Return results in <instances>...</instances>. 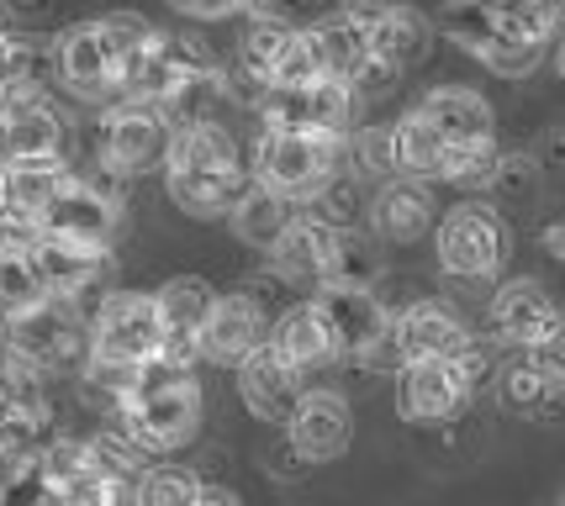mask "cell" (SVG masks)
<instances>
[{"label": "cell", "instance_id": "cell-19", "mask_svg": "<svg viewBox=\"0 0 565 506\" xmlns=\"http://www.w3.org/2000/svg\"><path fill=\"white\" fill-rule=\"evenodd\" d=\"M270 354L291 369L296 380L322 375L328 364H344L339 359V343H333V333H328V322H322L312 295L296 301V306H286V312L270 322Z\"/></svg>", "mask_w": 565, "mask_h": 506}, {"label": "cell", "instance_id": "cell-6", "mask_svg": "<svg viewBox=\"0 0 565 506\" xmlns=\"http://www.w3.org/2000/svg\"><path fill=\"white\" fill-rule=\"evenodd\" d=\"M164 354V322L153 306V290H111L90 312V359L132 364L143 369Z\"/></svg>", "mask_w": 565, "mask_h": 506}, {"label": "cell", "instance_id": "cell-8", "mask_svg": "<svg viewBox=\"0 0 565 506\" xmlns=\"http://www.w3.org/2000/svg\"><path fill=\"white\" fill-rule=\"evenodd\" d=\"M259 121L270 132H328V138H349L354 132V111L360 100L344 79H318V85H265L259 96Z\"/></svg>", "mask_w": 565, "mask_h": 506}, {"label": "cell", "instance_id": "cell-47", "mask_svg": "<svg viewBox=\"0 0 565 506\" xmlns=\"http://www.w3.org/2000/svg\"><path fill=\"white\" fill-rule=\"evenodd\" d=\"M470 6H476L492 26H508V22H518L523 11H534V0H470Z\"/></svg>", "mask_w": 565, "mask_h": 506}, {"label": "cell", "instance_id": "cell-4", "mask_svg": "<svg viewBox=\"0 0 565 506\" xmlns=\"http://www.w3.org/2000/svg\"><path fill=\"white\" fill-rule=\"evenodd\" d=\"M6 354L32 364V369H43V375L85 369L90 364V322L79 316L74 301L43 295V301H32V306L6 316Z\"/></svg>", "mask_w": 565, "mask_h": 506}, {"label": "cell", "instance_id": "cell-28", "mask_svg": "<svg viewBox=\"0 0 565 506\" xmlns=\"http://www.w3.org/2000/svg\"><path fill=\"white\" fill-rule=\"evenodd\" d=\"M428 49H434V22L418 17L413 6L381 17V22H370V53H375L381 64H392L396 74L418 69L423 58H428Z\"/></svg>", "mask_w": 565, "mask_h": 506}, {"label": "cell", "instance_id": "cell-58", "mask_svg": "<svg viewBox=\"0 0 565 506\" xmlns=\"http://www.w3.org/2000/svg\"><path fill=\"white\" fill-rule=\"evenodd\" d=\"M561 132H565V127H561Z\"/></svg>", "mask_w": 565, "mask_h": 506}, {"label": "cell", "instance_id": "cell-57", "mask_svg": "<svg viewBox=\"0 0 565 506\" xmlns=\"http://www.w3.org/2000/svg\"><path fill=\"white\" fill-rule=\"evenodd\" d=\"M0 343H6V312H0Z\"/></svg>", "mask_w": 565, "mask_h": 506}, {"label": "cell", "instance_id": "cell-51", "mask_svg": "<svg viewBox=\"0 0 565 506\" xmlns=\"http://www.w3.org/2000/svg\"><path fill=\"white\" fill-rule=\"evenodd\" d=\"M534 11H540V17L555 26V32L565 26V0H534Z\"/></svg>", "mask_w": 565, "mask_h": 506}, {"label": "cell", "instance_id": "cell-12", "mask_svg": "<svg viewBox=\"0 0 565 506\" xmlns=\"http://www.w3.org/2000/svg\"><path fill=\"white\" fill-rule=\"evenodd\" d=\"M26 259H32L38 280H43V295H58V301H74V306H79V301L106 280V269H111V248L74 243V238H53V233H32Z\"/></svg>", "mask_w": 565, "mask_h": 506}, {"label": "cell", "instance_id": "cell-43", "mask_svg": "<svg viewBox=\"0 0 565 506\" xmlns=\"http://www.w3.org/2000/svg\"><path fill=\"white\" fill-rule=\"evenodd\" d=\"M265 475L270 481H280V485H291V481H307L312 475V464H307V454L296 449L291 438H286V428L265 443Z\"/></svg>", "mask_w": 565, "mask_h": 506}, {"label": "cell", "instance_id": "cell-42", "mask_svg": "<svg viewBox=\"0 0 565 506\" xmlns=\"http://www.w3.org/2000/svg\"><path fill=\"white\" fill-rule=\"evenodd\" d=\"M49 496H53V485L38 454H22L6 470V481H0V506H49Z\"/></svg>", "mask_w": 565, "mask_h": 506}, {"label": "cell", "instance_id": "cell-23", "mask_svg": "<svg viewBox=\"0 0 565 506\" xmlns=\"http://www.w3.org/2000/svg\"><path fill=\"white\" fill-rule=\"evenodd\" d=\"M339 238L344 233H333L328 222L307 217V212H296V222L286 227V238L275 243L270 265L291 280V286H307L318 290L322 280H328V265H333V254H339Z\"/></svg>", "mask_w": 565, "mask_h": 506}, {"label": "cell", "instance_id": "cell-5", "mask_svg": "<svg viewBox=\"0 0 565 506\" xmlns=\"http://www.w3.org/2000/svg\"><path fill=\"white\" fill-rule=\"evenodd\" d=\"M53 74H58V85L70 96L117 106L132 90L138 64L117 49V37L106 32V22H74L53 37Z\"/></svg>", "mask_w": 565, "mask_h": 506}, {"label": "cell", "instance_id": "cell-32", "mask_svg": "<svg viewBox=\"0 0 565 506\" xmlns=\"http://www.w3.org/2000/svg\"><path fill=\"white\" fill-rule=\"evenodd\" d=\"M53 74V43L49 37H38V32H11V37H0V85H11V90H22V85H43Z\"/></svg>", "mask_w": 565, "mask_h": 506}, {"label": "cell", "instance_id": "cell-14", "mask_svg": "<svg viewBox=\"0 0 565 506\" xmlns=\"http://www.w3.org/2000/svg\"><path fill=\"white\" fill-rule=\"evenodd\" d=\"M439 227V201H434V185L423 180H386L370 191V217L365 233L375 243H392V248H413L418 238H428Z\"/></svg>", "mask_w": 565, "mask_h": 506}, {"label": "cell", "instance_id": "cell-1", "mask_svg": "<svg viewBox=\"0 0 565 506\" xmlns=\"http://www.w3.org/2000/svg\"><path fill=\"white\" fill-rule=\"evenodd\" d=\"M201 407L206 401H201L196 369H170L164 359H153L143 364V380L132 386V396L111 411V422L153 459L185 449L201 433Z\"/></svg>", "mask_w": 565, "mask_h": 506}, {"label": "cell", "instance_id": "cell-31", "mask_svg": "<svg viewBox=\"0 0 565 506\" xmlns=\"http://www.w3.org/2000/svg\"><path fill=\"white\" fill-rule=\"evenodd\" d=\"M318 49H322V64H328V74L333 79H349V74L360 69L370 58V22H354V17H322L318 26Z\"/></svg>", "mask_w": 565, "mask_h": 506}, {"label": "cell", "instance_id": "cell-11", "mask_svg": "<svg viewBox=\"0 0 565 506\" xmlns=\"http://www.w3.org/2000/svg\"><path fill=\"white\" fill-rule=\"evenodd\" d=\"M392 380H396V417L418 422V428L455 422L470 407V396H476L455 359H413L402 364Z\"/></svg>", "mask_w": 565, "mask_h": 506}, {"label": "cell", "instance_id": "cell-9", "mask_svg": "<svg viewBox=\"0 0 565 506\" xmlns=\"http://www.w3.org/2000/svg\"><path fill=\"white\" fill-rule=\"evenodd\" d=\"M561 327H565L561 301H555L540 280H529V274L502 280V286L487 295V333H492V343L513 348V354L540 348L544 337H555Z\"/></svg>", "mask_w": 565, "mask_h": 506}, {"label": "cell", "instance_id": "cell-18", "mask_svg": "<svg viewBox=\"0 0 565 506\" xmlns=\"http://www.w3.org/2000/svg\"><path fill=\"white\" fill-rule=\"evenodd\" d=\"M312 301H318V312H322V322H328L333 343H339V359L344 364H354L370 343H381V337L392 333V316H386V306H381L375 290L318 286L312 290Z\"/></svg>", "mask_w": 565, "mask_h": 506}, {"label": "cell", "instance_id": "cell-27", "mask_svg": "<svg viewBox=\"0 0 565 506\" xmlns=\"http://www.w3.org/2000/svg\"><path fill=\"white\" fill-rule=\"evenodd\" d=\"M296 201H286V195L265 191L259 180H254V191L244 195V206L227 217V227H233V238L244 243V248H254V254H275V243L286 238V227L296 222Z\"/></svg>", "mask_w": 565, "mask_h": 506}, {"label": "cell", "instance_id": "cell-45", "mask_svg": "<svg viewBox=\"0 0 565 506\" xmlns=\"http://www.w3.org/2000/svg\"><path fill=\"white\" fill-rule=\"evenodd\" d=\"M301 6L307 0H238V11H244L248 22H286V26H296Z\"/></svg>", "mask_w": 565, "mask_h": 506}, {"label": "cell", "instance_id": "cell-46", "mask_svg": "<svg viewBox=\"0 0 565 506\" xmlns=\"http://www.w3.org/2000/svg\"><path fill=\"white\" fill-rule=\"evenodd\" d=\"M339 11L354 17V22H381L392 11H407V0H339Z\"/></svg>", "mask_w": 565, "mask_h": 506}, {"label": "cell", "instance_id": "cell-55", "mask_svg": "<svg viewBox=\"0 0 565 506\" xmlns=\"http://www.w3.org/2000/svg\"><path fill=\"white\" fill-rule=\"evenodd\" d=\"M555 69H561V79H565V37H561V49H555Z\"/></svg>", "mask_w": 565, "mask_h": 506}, {"label": "cell", "instance_id": "cell-33", "mask_svg": "<svg viewBox=\"0 0 565 506\" xmlns=\"http://www.w3.org/2000/svg\"><path fill=\"white\" fill-rule=\"evenodd\" d=\"M349 169L360 174V180H375V185H386L396 180V127L392 121H370L360 132H349Z\"/></svg>", "mask_w": 565, "mask_h": 506}, {"label": "cell", "instance_id": "cell-29", "mask_svg": "<svg viewBox=\"0 0 565 506\" xmlns=\"http://www.w3.org/2000/svg\"><path fill=\"white\" fill-rule=\"evenodd\" d=\"M492 386H497L502 411H513V417H544V411H555L565 401V390L550 386V375H544L529 354H513V359L497 364Z\"/></svg>", "mask_w": 565, "mask_h": 506}, {"label": "cell", "instance_id": "cell-26", "mask_svg": "<svg viewBox=\"0 0 565 506\" xmlns=\"http://www.w3.org/2000/svg\"><path fill=\"white\" fill-rule=\"evenodd\" d=\"M396 127V174L402 180H423V185H439L449 180V164H455V148L444 143V132L423 117L418 106L407 111Z\"/></svg>", "mask_w": 565, "mask_h": 506}, {"label": "cell", "instance_id": "cell-36", "mask_svg": "<svg viewBox=\"0 0 565 506\" xmlns=\"http://www.w3.org/2000/svg\"><path fill=\"white\" fill-rule=\"evenodd\" d=\"M201 475L185 464H148V475L132 485V506H196Z\"/></svg>", "mask_w": 565, "mask_h": 506}, {"label": "cell", "instance_id": "cell-52", "mask_svg": "<svg viewBox=\"0 0 565 506\" xmlns=\"http://www.w3.org/2000/svg\"><path fill=\"white\" fill-rule=\"evenodd\" d=\"M6 6H11L17 17H43V11H49L53 0H6Z\"/></svg>", "mask_w": 565, "mask_h": 506}, {"label": "cell", "instance_id": "cell-7", "mask_svg": "<svg viewBox=\"0 0 565 506\" xmlns=\"http://www.w3.org/2000/svg\"><path fill=\"white\" fill-rule=\"evenodd\" d=\"M174 138V121L153 106V100H117L100 111L96 127V164L117 180H132L143 169L164 164Z\"/></svg>", "mask_w": 565, "mask_h": 506}, {"label": "cell", "instance_id": "cell-16", "mask_svg": "<svg viewBox=\"0 0 565 506\" xmlns=\"http://www.w3.org/2000/svg\"><path fill=\"white\" fill-rule=\"evenodd\" d=\"M392 337L407 364L413 359H460L470 343H476V333H470V322L460 316V306H449L439 295H423L407 312H396Z\"/></svg>", "mask_w": 565, "mask_h": 506}, {"label": "cell", "instance_id": "cell-56", "mask_svg": "<svg viewBox=\"0 0 565 506\" xmlns=\"http://www.w3.org/2000/svg\"><path fill=\"white\" fill-rule=\"evenodd\" d=\"M6 96H11V85H0V117H6Z\"/></svg>", "mask_w": 565, "mask_h": 506}, {"label": "cell", "instance_id": "cell-49", "mask_svg": "<svg viewBox=\"0 0 565 506\" xmlns=\"http://www.w3.org/2000/svg\"><path fill=\"white\" fill-rule=\"evenodd\" d=\"M540 254L550 265H565V217H550L540 227Z\"/></svg>", "mask_w": 565, "mask_h": 506}, {"label": "cell", "instance_id": "cell-41", "mask_svg": "<svg viewBox=\"0 0 565 506\" xmlns=\"http://www.w3.org/2000/svg\"><path fill=\"white\" fill-rule=\"evenodd\" d=\"M540 180H544V164H540V153H502L492 169V180H487V195L492 201H529V195L540 191Z\"/></svg>", "mask_w": 565, "mask_h": 506}, {"label": "cell", "instance_id": "cell-10", "mask_svg": "<svg viewBox=\"0 0 565 506\" xmlns=\"http://www.w3.org/2000/svg\"><path fill=\"white\" fill-rule=\"evenodd\" d=\"M70 148V117L43 85H22L6 96L0 117V164L11 159H64Z\"/></svg>", "mask_w": 565, "mask_h": 506}, {"label": "cell", "instance_id": "cell-20", "mask_svg": "<svg viewBox=\"0 0 565 506\" xmlns=\"http://www.w3.org/2000/svg\"><path fill=\"white\" fill-rule=\"evenodd\" d=\"M74 180L70 159H11L0 164V191H6V222H17L22 233H38V222L49 212L58 191Z\"/></svg>", "mask_w": 565, "mask_h": 506}, {"label": "cell", "instance_id": "cell-38", "mask_svg": "<svg viewBox=\"0 0 565 506\" xmlns=\"http://www.w3.org/2000/svg\"><path fill=\"white\" fill-rule=\"evenodd\" d=\"M375 280H381V254H375V238H365V233H344L322 286H360V290H375Z\"/></svg>", "mask_w": 565, "mask_h": 506}, {"label": "cell", "instance_id": "cell-53", "mask_svg": "<svg viewBox=\"0 0 565 506\" xmlns=\"http://www.w3.org/2000/svg\"><path fill=\"white\" fill-rule=\"evenodd\" d=\"M11 32H17V11L0 0V37H11Z\"/></svg>", "mask_w": 565, "mask_h": 506}, {"label": "cell", "instance_id": "cell-3", "mask_svg": "<svg viewBox=\"0 0 565 506\" xmlns=\"http://www.w3.org/2000/svg\"><path fill=\"white\" fill-rule=\"evenodd\" d=\"M339 169H349V138L270 132V127H259V138H254V180L296 206H307Z\"/></svg>", "mask_w": 565, "mask_h": 506}, {"label": "cell", "instance_id": "cell-34", "mask_svg": "<svg viewBox=\"0 0 565 506\" xmlns=\"http://www.w3.org/2000/svg\"><path fill=\"white\" fill-rule=\"evenodd\" d=\"M481 64L492 74H508V79H523V74H534L544 64V53H550V43H534V37H523V32H513V26H497L492 37L481 43V49H470Z\"/></svg>", "mask_w": 565, "mask_h": 506}, {"label": "cell", "instance_id": "cell-44", "mask_svg": "<svg viewBox=\"0 0 565 506\" xmlns=\"http://www.w3.org/2000/svg\"><path fill=\"white\" fill-rule=\"evenodd\" d=\"M529 359H534L544 375H550V386L565 390V327L555 337H544L540 348H529Z\"/></svg>", "mask_w": 565, "mask_h": 506}, {"label": "cell", "instance_id": "cell-48", "mask_svg": "<svg viewBox=\"0 0 565 506\" xmlns=\"http://www.w3.org/2000/svg\"><path fill=\"white\" fill-rule=\"evenodd\" d=\"M170 6L185 11V17H196V22H222V17L238 11V0H170Z\"/></svg>", "mask_w": 565, "mask_h": 506}, {"label": "cell", "instance_id": "cell-24", "mask_svg": "<svg viewBox=\"0 0 565 506\" xmlns=\"http://www.w3.org/2000/svg\"><path fill=\"white\" fill-rule=\"evenodd\" d=\"M233 380H238V401H244L259 422H280V428H286V417H291L296 401H301V380L275 359L270 343H265L248 364H238Z\"/></svg>", "mask_w": 565, "mask_h": 506}, {"label": "cell", "instance_id": "cell-13", "mask_svg": "<svg viewBox=\"0 0 565 506\" xmlns=\"http://www.w3.org/2000/svg\"><path fill=\"white\" fill-rule=\"evenodd\" d=\"M286 438L307 454L312 470L344 459L349 443H354V407H349V396H339V390H328V386L301 390L296 411L286 417Z\"/></svg>", "mask_w": 565, "mask_h": 506}, {"label": "cell", "instance_id": "cell-40", "mask_svg": "<svg viewBox=\"0 0 565 506\" xmlns=\"http://www.w3.org/2000/svg\"><path fill=\"white\" fill-rule=\"evenodd\" d=\"M32 301H43V280H38V269L26 259V243H17V248L0 254V312L11 316L32 306Z\"/></svg>", "mask_w": 565, "mask_h": 506}, {"label": "cell", "instance_id": "cell-25", "mask_svg": "<svg viewBox=\"0 0 565 506\" xmlns=\"http://www.w3.org/2000/svg\"><path fill=\"white\" fill-rule=\"evenodd\" d=\"M170 180V201L196 222H227L244 195L254 191V169H233V174H164Z\"/></svg>", "mask_w": 565, "mask_h": 506}, {"label": "cell", "instance_id": "cell-17", "mask_svg": "<svg viewBox=\"0 0 565 506\" xmlns=\"http://www.w3.org/2000/svg\"><path fill=\"white\" fill-rule=\"evenodd\" d=\"M38 233L111 248V238L122 233V201H117V195H106V191H96V185H90V180L74 169V180L58 191V201H53L49 212H43Z\"/></svg>", "mask_w": 565, "mask_h": 506}, {"label": "cell", "instance_id": "cell-35", "mask_svg": "<svg viewBox=\"0 0 565 506\" xmlns=\"http://www.w3.org/2000/svg\"><path fill=\"white\" fill-rule=\"evenodd\" d=\"M296 26L286 22H248L244 37H238V69L254 79V85H270L275 64H280V49L291 43Z\"/></svg>", "mask_w": 565, "mask_h": 506}, {"label": "cell", "instance_id": "cell-22", "mask_svg": "<svg viewBox=\"0 0 565 506\" xmlns=\"http://www.w3.org/2000/svg\"><path fill=\"white\" fill-rule=\"evenodd\" d=\"M418 111L439 127L449 148L497 143L492 106H487V96H476V90H466V85H439V90H428V96L418 100Z\"/></svg>", "mask_w": 565, "mask_h": 506}, {"label": "cell", "instance_id": "cell-2", "mask_svg": "<svg viewBox=\"0 0 565 506\" xmlns=\"http://www.w3.org/2000/svg\"><path fill=\"white\" fill-rule=\"evenodd\" d=\"M434 254L449 286H492L513 259V227L492 201H460L434 227Z\"/></svg>", "mask_w": 565, "mask_h": 506}, {"label": "cell", "instance_id": "cell-50", "mask_svg": "<svg viewBox=\"0 0 565 506\" xmlns=\"http://www.w3.org/2000/svg\"><path fill=\"white\" fill-rule=\"evenodd\" d=\"M196 506H244V502H238V491H233V485H222V481H201Z\"/></svg>", "mask_w": 565, "mask_h": 506}, {"label": "cell", "instance_id": "cell-37", "mask_svg": "<svg viewBox=\"0 0 565 506\" xmlns=\"http://www.w3.org/2000/svg\"><path fill=\"white\" fill-rule=\"evenodd\" d=\"M90 449H96V464H100V475H106V481L138 485L148 475V454L122 433V428H117V422H106L100 433H90Z\"/></svg>", "mask_w": 565, "mask_h": 506}, {"label": "cell", "instance_id": "cell-15", "mask_svg": "<svg viewBox=\"0 0 565 506\" xmlns=\"http://www.w3.org/2000/svg\"><path fill=\"white\" fill-rule=\"evenodd\" d=\"M270 322L275 316L248 301L244 290L238 295H217V306L201 327V364H217V369H238L248 364L265 343H270Z\"/></svg>", "mask_w": 565, "mask_h": 506}, {"label": "cell", "instance_id": "cell-39", "mask_svg": "<svg viewBox=\"0 0 565 506\" xmlns=\"http://www.w3.org/2000/svg\"><path fill=\"white\" fill-rule=\"evenodd\" d=\"M328 79V64H322V49H318V32L312 26H296L291 43L280 49V64H275L270 85H318Z\"/></svg>", "mask_w": 565, "mask_h": 506}, {"label": "cell", "instance_id": "cell-21", "mask_svg": "<svg viewBox=\"0 0 565 506\" xmlns=\"http://www.w3.org/2000/svg\"><path fill=\"white\" fill-rule=\"evenodd\" d=\"M233 169H248L244 143L222 127V121H185L174 127L170 153H164V174H233Z\"/></svg>", "mask_w": 565, "mask_h": 506}, {"label": "cell", "instance_id": "cell-54", "mask_svg": "<svg viewBox=\"0 0 565 506\" xmlns=\"http://www.w3.org/2000/svg\"><path fill=\"white\" fill-rule=\"evenodd\" d=\"M11 464H17V454H11V443L0 438V481H6V470H11Z\"/></svg>", "mask_w": 565, "mask_h": 506}, {"label": "cell", "instance_id": "cell-30", "mask_svg": "<svg viewBox=\"0 0 565 506\" xmlns=\"http://www.w3.org/2000/svg\"><path fill=\"white\" fill-rule=\"evenodd\" d=\"M307 217L328 222L333 233H365V217H370V185L354 174V169H339L328 185H322L307 206H301Z\"/></svg>", "mask_w": 565, "mask_h": 506}]
</instances>
